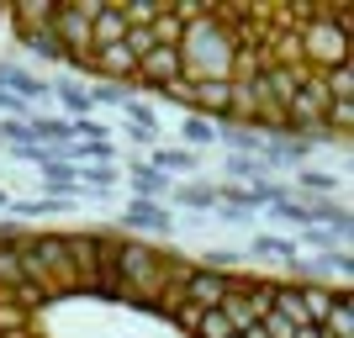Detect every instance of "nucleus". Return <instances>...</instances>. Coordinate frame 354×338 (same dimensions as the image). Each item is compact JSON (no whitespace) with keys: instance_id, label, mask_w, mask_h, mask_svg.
Returning a JSON list of instances; mask_svg holds the SVG:
<instances>
[{"instance_id":"f03ea898","label":"nucleus","mask_w":354,"mask_h":338,"mask_svg":"<svg viewBox=\"0 0 354 338\" xmlns=\"http://www.w3.org/2000/svg\"><path fill=\"white\" fill-rule=\"evenodd\" d=\"M0 338H349V296L111 233H0Z\"/></svg>"},{"instance_id":"f257e3e1","label":"nucleus","mask_w":354,"mask_h":338,"mask_svg":"<svg viewBox=\"0 0 354 338\" xmlns=\"http://www.w3.org/2000/svg\"><path fill=\"white\" fill-rule=\"evenodd\" d=\"M21 37L127 85L275 133H349L339 6H27Z\"/></svg>"}]
</instances>
